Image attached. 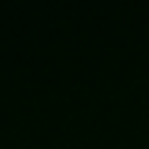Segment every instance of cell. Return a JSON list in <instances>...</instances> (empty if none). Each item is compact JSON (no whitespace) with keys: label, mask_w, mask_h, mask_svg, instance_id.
I'll list each match as a JSON object with an SVG mask.
<instances>
[]
</instances>
